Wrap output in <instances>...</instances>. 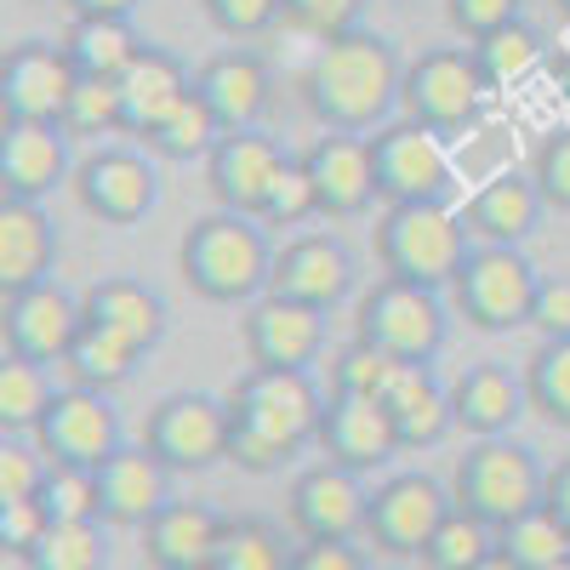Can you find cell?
Listing matches in <instances>:
<instances>
[{"instance_id": "31", "label": "cell", "mask_w": 570, "mask_h": 570, "mask_svg": "<svg viewBox=\"0 0 570 570\" xmlns=\"http://www.w3.org/2000/svg\"><path fill=\"white\" fill-rule=\"evenodd\" d=\"M58 268V228L29 200H0V292L18 297L52 285Z\"/></svg>"}, {"instance_id": "23", "label": "cell", "mask_w": 570, "mask_h": 570, "mask_svg": "<svg viewBox=\"0 0 570 570\" xmlns=\"http://www.w3.org/2000/svg\"><path fill=\"white\" fill-rule=\"evenodd\" d=\"M195 91L206 98V109L223 120V131H263L274 80H268V63L257 52L228 46V52H217V58H206L195 69Z\"/></svg>"}, {"instance_id": "42", "label": "cell", "mask_w": 570, "mask_h": 570, "mask_svg": "<svg viewBox=\"0 0 570 570\" xmlns=\"http://www.w3.org/2000/svg\"><path fill=\"white\" fill-rule=\"evenodd\" d=\"M35 502L46 508V519H52V525H104L98 473H91V468H52Z\"/></svg>"}, {"instance_id": "49", "label": "cell", "mask_w": 570, "mask_h": 570, "mask_svg": "<svg viewBox=\"0 0 570 570\" xmlns=\"http://www.w3.org/2000/svg\"><path fill=\"white\" fill-rule=\"evenodd\" d=\"M531 183L542 188V200L553 212H570V126L542 137V149L531 160Z\"/></svg>"}, {"instance_id": "50", "label": "cell", "mask_w": 570, "mask_h": 570, "mask_svg": "<svg viewBox=\"0 0 570 570\" xmlns=\"http://www.w3.org/2000/svg\"><path fill=\"white\" fill-rule=\"evenodd\" d=\"M445 18L468 46H480L485 35L519 23V0H445Z\"/></svg>"}, {"instance_id": "47", "label": "cell", "mask_w": 570, "mask_h": 570, "mask_svg": "<svg viewBox=\"0 0 570 570\" xmlns=\"http://www.w3.org/2000/svg\"><path fill=\"white\" fill-rule=\"evenodd\" d=\"M200 7H206L212 29L228 40H257L285 18V0H200Z\"/></svg>"}, {"instance_id": "19", "label": "cell", "mask_w": 570, "mask_h": 570, "mask_svg": "<svg viewBox=\"0 0 570 570\" xmlns=\"http://www.w3.org/2000/svg\"><path fill=\"white\" fill-rule=\"evenodd\" d=\"M308 177H314V195H320V217L331 223H348L365 217L376 200V155H371V137L354 131H325L314 137V149L303 155Z\"/></svg>"}, {"instance_id": "58", "label": "cell", "mask_w": 570, "mask_h": 570, "mask_svg": "<svg viewBox=\"0 0 570 570\" xmlns=\"http://www.w3.org/2000/svg\"><path fill=\"white\" fill-rule=\"evenodd\" d=\"M553 570H570V559H564V564H553Z\"/></svg>"}, {"instance_id": "46", "label": "cell", "mask_w": 570, "mask_h": 570, "mask_svg": "<svg viewBox=\"0 0 570 570\" xmlns=\"http://www.w3.org/2000/svg\"><path fill=\"white\" fill-rule=\"evenodd\" d=\"M308 217H320V195H314V177H308L303 155H292V166L279 171L274 195L263 206V228H303Z\"/></svg>"}, {"instance_id": "34", "label": "cell", "mask_w": 570, "mask_h": 570, "mask_svg": "<svg viewBox=\"0 0 570 570\" xmlns=\"http://www.w3.org/2000/svg\"><path fill=\"white\" fill-rule=\"evenodd\" d=\"M52 400H58V383L46 365L12 360V354L0 360V434H35Z\"/></svg>"}, {"instance_id": "8", "label": "cell", "mask_w": 570, "mask_h": 570, "mask_svg": "<svg viewBox=\"0 0 570 570\" xmlns=\"http://www.w3.org/2000/svg\"><path fill=\"white\" fill-rule=\"evenodd\" d=\"M485 91L491 86H485L468 46H434V52H422L416 63H405L400 109H405V120L428 126L434 137H456L480 120Z\"/></svg>"}, {"instance_id": "54", "label": "cell", "mask_w": 570, "mask_h": 570, "mask_svg": "<svg viewBox=\"0 0 570 570\" xmlns=\"http://www.w3.org/2000/svg\"><path fill=\"white\" fill-rule=\"evenodd\" d=\"M542 508L559 519V525L570 531V456H559L548 468V485H542Z\"/></svg>"}, {"instance_id": "12", "label": "cell", "mask_w": 570, "mask_h": 570, "mask_svg": "<svg viewBox=\"0 0 570 570\" xmlns=\"http://www.w3.org/2000/svg\"><path fill=\"white\" fill-rule=\"evenodd\" d=\"M376 155V195L389 206H416V200H445L451 188V149L416 120H389L371 137Z\"/></svg>"}, {"instance_id": "22", "label": "cell", "mask_w": 570, "mask_h": 570, "mask_svg": "<svg viewBox=\"0 0 570 570\" xmlns=\"http://www.w3.org/2000/svg\"><path fill=\"white\" fill-rule=\"evenodd\" d=\"M166 502H171V468H166L149 445H120V451L98 468V508H104V525L142 531Z\"/></svg>"}, {"instance_id": "44", "label": "cell", "mask_w": 570, "mask_h": 570, "mask_svg": "<svg viewBox=\"0 0 570 570\" xmlns=\"http://www.w3.org/2000/svg\"><path fill=\"white\" fill-rule=\"evenodd\" d=\"M63 131L69 137H115V131H126L115 80H86L80 75L75 98H69V115H63Z\"/></svg>"}, {"instance_id": "55", "label": "cell", "mask_w": 570, "mask_h": 570, "mask_svg": "<svg viewBox=\"0 0 570 570\" xmlns=\"http://www.w3.org/2000/svg\"><path fill=\"white\" fill-rule=\"evenodd\" d=\"M137 0H69L75 18H131Z\"/></svg>"}, {"instance_id": "24", "label": "cell", "mask_w": 570, "mask_h": 570, "mask_svg": "<svg viewBox=\"0 0 570 570\" xmlns=\"http://www.w3.org/2000/svg\"><path fill=\"white\" fill-rule=\"evenodd\" d=\"M80 314H86L91 331L115 337V343L131 348L137 360L166 337V303H160L142 279H126V274L91 279L86 292H80Z\"/></svg>"}, {"instance_id": "3", "label": "cell", "mask_w": 570, "mask_h": 570, "mask_svg": "<svg viewBox=\"0 0 570 570\" xmlns=\"http://www.w3.org/2000/svg\"><path fill=\"white\" fill-rule=\"evenodd\" d=\"M177 268L188 279V292L206 303H257L268 297V274L274 252L257 217H234V212H206L183 228Z\"/></svg>"}, {"instance_id": "4", "label": "cell", "mask_w": 570, "mask_h": 570, "mask_svg": "<svg viewBox=\"0 0 570 570\" xmlns=\"http://www.w3.org/2000/svg\"><path fill=\"white\" fill-rule=\"evenodd\" d=\"M468 252H473V234L445 200L389 206L376 217V257H383L389 279H411V285H428V292H445V285H456Z\"/></svg>"}, {"instance_id": "5", "label": "cell", "mask_w": 570, "mask_h": 570, "mask_svg": "<svg viewBox=\"0 0 570 570\" xmlns=\"http://www.w3.org/2000/svg\"><path fill=\"white\" fill-rule=\"evenodd\" d=\"M542 485H548V468L519 440H473L468 456H456V468H451L456 513L480 519L491 531H502L513 519H525L531 508H542Z\"/></svg>"}, {"instance_id": "10", "label": "cell", "mask_w": 570, "mask_h": 570, "mask_svg": "<svg viewBox=\"0 0 570 570\" xmlns=\"http://www.w3.org/2000/svg\"><path fill=\"white\" fill-rule=\"evenodd\" d=\"M451 508H456L451 485H440L434 473H389V480L371 491L365 537L389 559H422V548L434 542V531L451 519Z\"/></svg>"}, {"instance_id": "43", "label": "cell", "mask_w": 570, "mask_h": 570, "mask_svg": "<svg viewBox=\"0 0 570 570\" xmlns=\"http://www.w3.org/2000/svg\"><path fill=\"white\" fill-rule=\"evenodd\" d=\"M400 360H389L383 348L371 343H343L337 354H331V394H348V400H383L389 376H394Z\"/></svg>"}, {"instance_id": "37", "label": "cell", "mask_w": 570, "mask_h": 570, "mask_svg": "<svg viewBox=\"0 0 570 570\" xmlns=\"http://www.w3.org/2000/svg\"><path fill=\"white\" fill-rule=\"evenodd\" d=\"M131 371H137V354L120 348L115 337H104V331H91V325H80V337L63 360L69 389H91V394H115Z\"/></svg>"}, {"instance_id": "38", "label": "cell", "mask_w": 570, "mask_h": 570, "mask_svg": "<svg viewBox=\"0 0 570 570\" xmlns=\"http://www.w3.org/2000/svg\"><path fill=\"white\" fill-rule=\"evenodd\" d=\"M497 553L513 559L519 570H553V564L570 559V531L548 508H531L525 519H513V525L497 531Z\"/></svg>"}, {"instance_id": "25", "label": "cell", "mask_w": 570, "mask_h": 570, "mask_svg": "<svg viewBox=\"0 0 570 570\" xmlns=\"http://www.w3.org/2000/svg\"><path fill=\"white\" fill-rule=\"evenodd\" d=\"M525 411H531L525 371H508L502 360L468 365L451 383V416H456L462 434H473V440H508V428Z\"/></svg>"}, {"instance_id": "9", "label": "cell", "mask_w": 570, "mask_h": 570, "mask_svg": "<svg viewBox=\"0 0 570 570\" xmlns=\"http://www.w3.org/2000/svg\"><path fill=\"white\" fill-rule=\"evenodd\" d=\"M75 86H80V69L63 52V40H18L0 58V109H7V126H63Z\"/></svg>"}, {"instance_id": "28", "label": "cell", "mask_w": 570, "mask_h": 570, "mask_svg": "<svg viewBox=\"0 0 570 570\" xmlns=\"http://www.w3.org/2000/svg\"><path fill=\"white\" fill-rule=\"evenodd\" d=\"M542 212H548V200L525 171H497L491 183L473 188L462 223L473 234V246H525L542 223Z\"/></svg>"}, {"instance_id": "33", "label": "cell", "mask_w": 570, "mask_h": 570, "mask_svg": "<svg viewBox=\"0 0 570 570\" xmlns=\"http://www.w3.org/2000/svg\"><path fill=\"white\" fill-rule=\"evenodd\" d=\"M292 542L274 519H257V513H240L223 525V542L212 553L206 570H292Z\"/></svg>"}, {"instance_id": "59", "label": "cell", "mask_w": 570, "mask_h": 570, "mask_svg": "<svg viewBox=\"0 0 570 570\" xmlns=\"http://www.w3.org/2000/svg\"><path fill=\"white\" fill-rule=\"evenodd\" d=\"M559 7H564V12H570V0H559Z\"/></svg>"}, {"instance_id": "32", "label": "cell", "mask_w": 570, "mask_h": 570, "mask_svg": "<svg viewBox=\"0 0 570 570\" xmlns=\"http://www.w3.org/2000/svg\"><path fill=\"white\" fill-rule=\"evenodd\" d=\"M63 52L75 58V69H80L86 80H120V75L137 63L142 40H137L131 18H69Z\"/></svg>"}, {"instance_id": "1", "label": "cell", "mask_w": 570, "mask_h": 570, "mask_svg": "<svg viewBox=\"0 0 570 570\" xmlns=\"http://www.w3.org/2000/svg\"><path fill=\"white\" fill-rule=\"evenodd\" d=\"M400 91H405V63L394 40L376 29H348L337 40H320L303 69V104L325 131L376 137L389 126Z\"/></svg>"}, {"instance_id": "40", "label": "cell", "mask_w": 570, "mask_h": 570, "mask_svg": "<svg viewBox=\"0 0 570 570\" xmlns=\"http://www.w3.org/2000/svg\"><path fill=\"white\" fill-rule=\"evenodd\" d=\"M491 553H497V531L451 508V519L434 531V542L422 548V570H480Z\"/></svg>"}, {"instance_id": "18", "label": "cell", "mask_w": 570, "mask_h": 570, "mask_svg": "<svg viewBox=\"0 0 570 570\" xmlns=\"http://www.w3.org/2000/svg\"><path fill=\"white\" fill-rule=\"evenodd\" d=\"M268 292L325 314L354 292V257L337 234H292V240L274 252Z\"/></svg>"}, {"instance_id": "41", "label": "cell", "mask_w": 570, "mask_h": 570, "mask_svg": "<svg viewBox=\"0 0 570 570\" xmlns=\"http://www.w3.org/2000/svg\"><path fill=\"white\" fill-rule=\"evenodd\" d=\"M23 564L29 570H104L109 564V525H52Z\"/></svg>"}, {"instance_id": "11", "label": "cell", "mask_w": 570, "mask_h": 570, "mask_svg": "<svg viewBox=\"0 0 570 570\" xmlns=\"http://www.w3.org/2000/svg\"><path fill=\"white\" fill-rule=\"evenodd\" d=\"M142 445L171 473H206V468L228 462V400L166 394L149 411V422H142Z\"/></svg>"}, {"instance_id": "57", "label": "cell", "mask_w": 570, "mask_h": 570, "mask_svg": "<svg viewBox=\"0 0 570 570\" xmlns=\"http://www.w3.org/2000/svg\"><path fill=\"white\" fill-rule=\"evenodd\" d=\"M564 98H570V63H564Z\"/></svg>"}, {"instance_id": "17", "label": "cell", "mask_w": 570, "mask_h": 570, "mask_svg": "<svg viewBox=\"0 0 570 570\" xmlns=\"http://www.w3.org/2000/svg\"><path fill=\"white\" fill-rule=\"evenodd\" d=\"M80 297H69L63 285H35V292L7 297V314H0V331H7V354L12 360H35V365H63L75 337H80Z\"/></svg>"}, {"instance_id": "30", "label": "cell", "mask_w": 570, "mask_h": 570, "mask_svg": "<svg viewBox=\"0 0 570 570\" xmlns=\"http://www.w3.org/2000/svg\"><path fill=\"white\" fill-rule=\"evenodd\" d=\"M228 519L212 502H166L149 525H142V553H149V570H206L217 542H223Z\"/></svg>"}, {"instance_id": "39", "label": "cell", "mask_w": 570, "mask_h": 570, "mask_svg": "<svg viewBox=\"0 0 570 570\" xmlns=\"http://www.w3.org/2000/svg\"><path fill=\"white\" fill-rule=\"evenodd\" d=\"M525 394L531 411L553 428H570V337H548L525 360Z\"/></svg>"}, {"instance_id": "6", "label": "cell", "mask_w": 570, "mask_h": 570, "mask_svg": "<svg viewBox=\"0 0 570 570\" xmlns=\"http://www.w3.org/2000/svg\"><path fill=\"white\" fill-rule=\"evenodd\" d=\"M354 337L383 348L400 365H434V354L451 337V308H445L440 292H428V285L383 274L354 308Z\"/></svg>"}, {"instance_id": "29", "label": "cell", "mask_w": 570, "mask_h": 570, "mask_svg": "<svg viewBox=\"0 0 570 570\" xmlns=\"http://www.w3.org/2000/svg\"><path fill=\"white\" fill-rule=\"evenodd\" d=\"M376 405L389 411L400 451H434L456 428L451 389L434 383V365H394V376H389V389H383V400H376Z\"/></svg>"}, {"instance_id": "45", "label": "cell", "mask_w": 570, "mask_h": 570, "mask_svg": "<svg viewBox=\"0 0 570 570\" xmlns=\"http://www.w3.org/2000/svg\"><path fill=\"white\" fill-rule=\"evenodd\" d=\"M52 462L23 434H0V502H35Z\"/></svg>"}, {"instance_id": "15", "label": "cell", "mask_w": 570, "mask_h": 570, "mask_svg": "<svg viewBox=\"0 0 570 570\" xmlns=\"http://www.w3.org/2000/svg\"><path fill=\"white\" fill-rule=\"evenodd\" d=\"M35 445L46 451L52 468H91L98 473L126 440H120V416H115L109 394L58 389L52 411H46L40 428H35Z\"/></svg>"}, {"instance_id": "35", "label": "cell", "mask_w": 570, "mask_h": 570, "mask_svg": "<svg viewBox=\"0 0 570 570\" xmlns=\"http://www.w3.org/2000/svg\"><path fill=\"white\" fill-rule=\"evenodd\" d=\"M473 52V63H480V75H485V86L491 91H508V86H519V80H531L537 75V63H542V35L519 18V23H508V29H497V35H485L480 46H468Z\"/></svg>"}, {"instance_id": "27", "label": "cell", "mask_w": 570, "mask_h": 570, "mask_svg": "<svg viewBox=\"0 0 570 570\" xmlns=\"http://www.w3.org/2000/svg\"><path fill=\"white\" fill-rule=\"evenodd\" d=\"M63 177H75L63 126H7L0 131V200L40 206Z\"/></svg>"}, {"instance_id": "26", "label": "cell", "mask_w": 570, "mask_h": 570, "mask_svg": "<svg viewBox=\"0 0 570 570\" xmlns=\"http://www.w3.org/2000/svg\"><path fill=\"white\" fill-rule=\"evenodd\" d=\"M115 91H120L126 137L149 142V137L171 120V109L188 98V91H195V75H188V63H183L177 52H166V46H142L137 63L115 80Z\"/></svg>"}, {"instance_id": "48", "label": "cell", "mask_w": 570, "mask_h": 570, "mask_svg": "<svg viewBox=\"0 0 570 570\" xmlns=\"http://www.w3.org/2000/svg\"><path fill=\"white\" fill-rule=\"evenodd\" d=\"M360 7L365 0H285V23L314 40H337V35L360 29Z\"/></svg>"}, {"instance_id": "51", "label": "cell", "mask_w": 570, "mask_h": 570, "mask_svg": "<svg viewBox=\"0 0 570 570\" xmlns=\"http://www.w3.org/2000/svg\"><path fill=\"white\" fill-rule=\"evenodd\" d=\"M46 531H52V519H46L40 502H0V548L12 559H29Z\"/></svg>"}, {"instance_id": "56", "label": "cell", "mask_w": 570, "mask_h": 570, "mask_svg": "<svg viewBox=\"0 0 570 570\" xmlns=\"http://www.w3.org/2000/svg\"><path fill=\"white\" fill-rule=\"evenodd\" d=\"M480 570H519V564H513V559H502V553H491V559H485Z\"/></svg>"}, {"instance_id": "16", "label": "cell", "mask_w": 570, "mask_h": 570, "mask_svg": "<svg viewBox=\"0 0 570 570\" xmlns=\"http://www.w3.org/2000/svg\"><path fill=\"white\" fill-rule=\"evenodd\" d=\"M285 166H292V155H285L279 137H268V131H228L217 142V155L206 160V183H212L217 212L263 223V206H268Z\"/></svg>"}, {"instance_id": "52", "label": "cell", "mask_w": 570, "mask_h": 570, "mask_svg": "<svg viewBox=\"0 0 570 570\" xmlns=\"http://www.w3.org/2000/svg\"><path fill=\"white\" fill-rule=\"evenodd\" d=\"M292 570H371V559L354 542H297Z\"/></svg>"}, {"instance_id": "2", "label": "cell", "mask_w": 570, "mask_h": 570, "mask_svg": "<svg viewBox=\"0 0 570 570\" xmlns=\"http://www.w3.org/2000/svg\"><path fill=\"white\" fill-rule=\"evenodd\" d=\"M325 394L308 371H246L228 389V462L240 473H279L320 440Z\"/></svg>"}, {"instance_id": "14", "label": "cell", "mask_w": 570, "mask_h": 570, "mask_svg": "<svg viewBox=\"0 0 570 570\" xmlns=\"http://www.w3.org/2000/svg\"><path fill=\"white\" fill-rule=\"evenodd\" d=\"M75 188V200L86 217H98L109 228H131L155 212L160 200V177L149 166V155H137V149H98V155H86L69 177Z\"/></svg>"}, {"instance_id": "53", "label": "cell", "mask_w": 570, "mask_h": 570, "mask_svg": "<svg viewBox=\"0 0 570 570\" xmlns=\"http://www.w3.org/2000/svg\"><path fill=\"white\" fill-rule=\"evenodd\" d=\"M531 325L548 337H570V279H542L537 292V308H531Z\"/></svg>"}, {"instance_id": "13", "label": "cell", "mask_w": 570, "mask_h": 570, "mask_svg": "<svg viewBox=\"0 0 570 570\" xmlns=\"http://www.w3.org/2000/svg\"><path fill=\"white\" fill-rule=\"evenodd\" d=\"M285 519H292L297 542H354V537H365L371 491L360 485V473H348L337 462H314L292 480Z\"/></svg>"}, {"instance_id": "7", "label": "cell", "mask_w": 570, "mask_h": 570, "mask_svg": "<svg viewBox=\"0 0 570 570\" xmlns=\"http://www.w3.org/2000/svg\"><path fill=\"white\" fill-rule=\"evenodd\" d=\"M537 292H542V274L519 246H473L451 285V308L473 331H513V325H531Z\"/></svg>"}, {"instance_id": "20", "label": "cell", "mask_w": 570, "mask_h": 570, "mask_svg": "<svg viewBox=\"0 0 570 570\" xmlns=\"http://www.w3.org/2000/svg\"><path fill=\"white\" fill-rule=\"evenodd\" d=\"M252 371H308L325 354V314L292 297H257L240 320Z\"/></svg>"}, {"instance_id": "36", "label": "cell", "mask_w": 570, "mask_h": 570, "mask_svg": "<svg viewBox=\"0 0 570 570\" xmlns=\"http://www.w3.org/2000/svg\"><path fill=\"white\" fill-rule=\"evenodd\" d=\"M223 137H228V131H223V120L206 109V98H200V91H188V98L171 109V120L149 137V155H160V160H212Z\"/></svg>"}, {"instance_id": "21", "label": "cell", "mask_w": 570, "mask_h": 570, "mask_svg": "<svg viewBox=\"0 0 570 570\" xmlns=\"http://www.w3.org/2000/svg\"><path fill=\"white\" fill-rule=\"evenodd\" d=\"M325 462H337L348 473H376L400 456L394 422L376 400H348V394H325V416H320V440Z\"/></svg>"}]
</instances>
